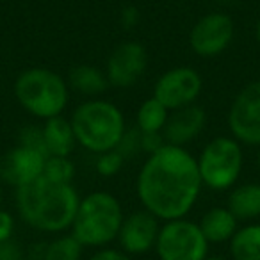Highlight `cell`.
<instances>
[{
	"label": "cell",
	"instance_id": "cell-1",
	"mask_svg": "<svg viewBox=\"0 0 260 260\" xmlns=\"http://www.w3.org/2000/svg\"><path fill=\"white\" fill-rule=\"evenodd\" d=\"M196 157L184 146L164 145L146 157L136 178V194L159 221L187 217L202 192Z\"/></svg>",
	"mask_w": 260,
	"mask_h": 260
},
{
	"label": "cell",
	"instance_id": "cell-2",
	"mask_svg": "<svg viewBox=\"0 0 260 260\" xmlns=\"http://www.w3.org/2000/svg\"><path fill=\"white\" fill-rule=\"evenodd\" d=\"M16 210L27 226L43 234H66L72 230L80 196L73 184H55L38 178L16 189Z\"/></svg>",
	"mask_w": 260,
	"mask_h": 260
},
{
	"label": "cell",
	"instance_id": "cell-3",
	"mask_svg": "<svg viewBox=\"0 0 260 260\" xmlns=\"http://www.w3.org/2000/svg\"><path fill=\"white\" fill-rule=\"evenodd\" d=\"M70 123L77 145L94 155L118 148L126 130L121 109L105 98H87L79 104Z\"/></svg>",
	"mask_w": 260,
	"mask_h": 260
},
{
	"label": "cell",
	"instance_id": "cell-4",
	"mask_svg": "<svg viewBox=\"0 0 260 260\" xmlns=\"http://www.w3.org/2000/svg\"><path fill=\"white\" fill-rule=\"evenodd\" d=\"M123 217V207L112 192L93 191L80 198L70 232L84 248H107L118 239Z\"/></svg>",
	"mask_w": 260,
	"mask_h": 260
},
{
	"label": "cell",
	"instance_id": "cell-5",
	"mask_svg": "<svg viewBox=\"0 0 260 260\" xmlns=\"http://www.w3.org/2000/svg\"><path fill=\"white\" fill-rule=\"evenodd\" d=\"M13 93L23 111L43 121L62 116L70 102L66 79L43 66L23 70L13 84Z\"/></svg>",
	"mask_w": 260,
	"mask_h": 260
},
{
	"label": "cell",
	"instance_id": "cell-6",
	"mask_svg": "<svg viewBox=\"0 0 260 260\" xmlns=\"http://www.w3.org/2000/svg\"><path fill=\"white\" fill-rule=\"evenodd\" d=\"M196 164L203 187L217 192L230 191L241 178L244 150L232 136H217L202 148L196 157Z\"/></svg>",
	"mask_w": 260,
	"mask_h": 260
},
{
	"label": "cell",
	"instance_id": "cell-7",
	"mask_svg": "<svg viewBox=\"0 0 260 260\" xmlns=\"http://www.w3.org/2000/svg\"><path fill=\"white\" fill-rule=\"evenodd\" d=\"M210 244L200 224L187 217L164 221L157 237L155 253L159 260H203Z\"/></svg>",
	"mask_w": 260,
	"mask_h": 260
},
{
	"label": "cell",
	"instance_id": "cell-8",
	"mask_svg": "<svg viewBox=\"0 0 260 260\" xmlns=\"http://www.w3.org/2000/svg\"><path fill=\"white\" fill-rule=\"evenodd\" d=\"M226 123L242 146H260V80L241 87L228 107Z\"/></svg>",
	"mask_w": 260,
	"mask_h": 260
},
{
	"label": "cell",
	"instance_id": "cell-9",
	"mask_svg": "<svg viewBox=\"0 0 260 260\" xmlns=\"http://www.w3.org/2000/svg\"><path fill=\"white\" fill-rule=\"evenodd\" d=\"M203 91L202 73L192 66H175L162 73L153 86L155 100L168 111H177L194 105Z\"/></svg>",
	"mask_w": 260,
	"mask_h": 260
},
{
	"label": "cell",
	"instance_id": "cell-10",
	"mask_svg": "<svg viewBox=\"0 0 260 260\" xmlns=\"http://www.w3.org/2000/svg\"><path fill=\"white\" fill-rule=\"evenodd\" d=\"M235 23L223 11H210L192 25L189 32V47L200 57H216L232 45Z\"/></svg>",
	"mask_w": 260,
	"mask_h": 260
},
{
	"label": "cell",
	"instance_id": "cell-11",
	"mask_svg": "<svg viewBox=\"0 0 260 260\" xmlns=\"http://www.w3.org/2000/svg\"><path fill=\"white\" fill-rule=\"evenodd\" d=\"M148 66V52L139 41L126 40L114 47L105 64L109 86L116 89H128L136 86Z\"/></svg>",
	"mask_w": 260,
	"mask_h": 260
},
{
	"label": "cell",
	"instance_id": "cell-12",
	"mask_svg": "<svg viewBox=\"0 0 260 260\" xmlns=\"http://www.w3.org/2000/svg\"><path fill=\"white\" fill-rule=\"evenodd\" d=\"M159 230L160 221L148 210L139 209L123 217L116 241L119 242V249L125 251L126 255H145L155 249Z\"/></svg>",
	"mask_w": 260,
	"mask_h": 260
},
{
	"label": "cell",
	"instance_id": "cell-13",
	"mask_svg": "<svg viewBox=\"0 0 260 260\" xmlns=\"http://www.w3.org/2000/svg\"><path fill=\"white\" fill-rule=\"evenodd\" d=\"M45 160H47L45 153L16 145L0 159V178L4 184L18 189L43 177Z\"/></svg>",
	"mask_w": 260,
	"mask_h": 260
},
{
	"label": "cell",
	"instance_id": "cell-14",
	"mask_svg": "<svg viewBox=\"0 0 260 260\" xmlns=\"http://www.w3.org/2000/svg\"><path fill=\"white\" fill-rule=\"evenodd\" d=\"M207 125V112L198 104L189 105L184 109H177V111L170 112L168 123L162 130L164 141L168 145L175 146H187L192 143Z\"/></svg>",
	"mask_w": 260,
	"mask_h": 260
},
{
	"label": "cell",
	"instance_id": "cell-15",
	"mask_svg": "<svg viewBox=\"0 0 260 260\" xmlns=\"http://www.w3.org/2000/svg\"><path fill=\"white\" fill-rule=\"evenodd\" d=\"M200 230L205 235L209 244H224L228 242L239 228V221L228 207H212L198 221Z\"/></svg>",
	"mask_w": 260,
	"mask_h": 260
},
{
	"label": "cell",
	"instance_id": "cell-16",
	"mask_svg": "<svg viewBox=\"0 0 260 260\" xmlns=\"http://www.w3.org/2000/svg\"><path fill=\"white\" fill-rule=\"evenodd\" d=\"M226 207L239 223H251L260 217V182L234 185L228 194Z\"/></svg>",
	"mask_w": 260,
	"mask_h": 260
},
{
	"label": "cell",
	"instance_id": "cell-17",
	"mask_svg": "<svg viewBox=\"0 0 260 260\" xmlns=\"http://www.w3.org/2000/svg\"><path fill=\"white\" fill-rule=\"evenodd\" d=\"M70 91L82 94L86 98H100L109 89V80L105 75V70L98 68L94 64H77L70 70L68 79Z\"/></svg>",
	"mask_w": 260,
	"mask_h": 260
},
{
	"label": "cell",
	"instance_id": "cell-18",
	"mask_svg": "<svg viewBox=\"0 0 260 260\" xmlns=\"http://www.w3.org/2000/svg\"><path fill=\"white\" fill-rule=\"evenodd\" d=\"M41 130H43L45 148H47L48 155H72L77 146V141L75 136H73L70 118H64V116L50 118L41 125Z\"/></svg>",
	"mask_w": 260,
	"mask_h": 260
},
{
	"label": "cell",
	"instance_id": "cell-19",
	"mask_svg": "<svg viewBox=\"0 0 260 260\" xmlns=\"http://www.w3.org/2000/svg\"><path fill=\"white\" fill-rule=\"evenodd\" d=\"M232 260H260V223L251 221L237 228L228 241Z\"/></svg>",
	"mask_w": 260,
	"mask_h": 260
},
{
	"label": "cell",
	"instance_id": "cell-20",
	"mask_svg": "<svg viewBox=\"0 0 260 260\" xmlns=\"http://www.w3.org/2000/svg\"><path fill=\"white\" fill-rule=\"evenodd\" d=\"M168 118H170V111L159 100L150 96L139 105L136 112V128L141 134H162Z\"/></svg>",
	"mask_w": 260,
	"mask_h": 260
},
{
	"label": "cell",
	"instance_id": "cell-21",
	"mask_svg": "<svg viewBox=\"0 0 260 260\" xmlns=\"http://www.w3.org/2000/svg\"><path fill=\"white\" fill-rule=\"evenodd\" d=\"M84 249L72 232L59 234L50 242L41 244V260H82Z\"/></svg>",
	"mask_w": 260,
	"mask_h": 260
},
{
	"label": "cell",
	"instance_id": "cell-22",
	"mask_svg": "<svg viewBox=\"0 0 260 260\" xmlns=\"http://www.w3.org/2000/svg\"><path fill=\"white\" fill-rule=\"evenodd\" d=\"M43 178L55 184H72L75 178V164L70 157L48 155L45 160Z\"/></svg>",
	"mask_w": 260,
	"mask_h": 260
},
{
	"label": "cell",
	"instance_id": "cell-23",
	"mask_svg": "<svg viewBox=\"0 0 260 260\" xmlns=\"http://www.w3.org/2000/svg\"><path fill=\"white\" fill-rule=\"evenodd\" d=\"M123 166H125V157L118 150H109V152L100 153L96 157V162H94L96 173L105 178H111L114 175H118Z\"/></svg>",
	"mask_w": 260,
	"mask_h": 260
},
{
	"label": "cell",
	"instance_id": "cell-24",
	"mask_svg": "<svg viewBox=\"0 0 260 260\" xmlns=\"http://www.w3.org/2000/svg\"><path fill=\"white\" fill-rule=\"evenodd\" d=\"M18 145L27 146V148H32V150H38V152L45 153V155L48 157L47 148H45L43 130H41V126H38V125H27L20 130Z\"/></svg>",
	"mask_w": 260,
	"mask_h": 260
},
{
	"label": "cell",
	"instance_id": "cell-25",
	"mask_svg": "<svg viewBox=\"0 0 260 260\" xmlns=\"http://www.w3.org/2000/svg\"><path fill=\"white\" fill-rule=\"evenodd\" d=\"M116 150H118V152L125 157V160L136 157L139 152H143V150H141V132H139L136 126H132V128H126Z\"/></svg>",
	"mask_w": 260,
	"mask_h": 260
},
{
	"label": "cell",
	"instance_id": "cell-26",
	"mask_svg": "<svg viewBox=\"0 0 260 260\" xmlns=\"http://www.w3.org/2000/svg\"><path fill=\"white\" fill-rule=\"evenodd\" d=\"M15 226H16L15 216L9 210L0 209V244L11 241L13 234H15Z\"/></svg>",
	"mask_w": 260,
	"mask_h": 260
},
{
	"label": "cell",
	"instance_id": "cell-27",
	"mask_svg": "<svg viewBox=\"0 0 260 260\" xmlns=\"http://www.w3.org/2000/svg\"><path fill=\"white\" fill-rule=\"evenodd\" d=\"M87 260H132V256L126 255V253L121 251V249H116V248L107 246V248L96 249Z\"/></svg>",
	"mask_w": 260,
	"mask_h": 260
},
{
	"label": "cell",
	"instance_id": "cell-28",
	"mask_svg": "<svg viewBox=\"0 0 260 260\" xmlns=\"http://www.w3.org/2000/svg\"><path fill=\"white\" fill-rule=\"evenodd\" d=\"M166 145L162 134H141V150L148 155L155 153L160 146Z\"/></svg>",
	"mask_w": 260,
	"mask_h": 260
},
{
	"label": "cell",
	"instance_id": "cell-29",
	"mask_svg": "<svg viewBox=\"0 0 260 260\" xmlns=\"http://www.w3.org/2000/svg\"><path fill=\"white\" fill-rule=\"evenodd\" d=\"M139 20H141V15L134 6H128L121 11V23L125 29H134L139 23Z\"/></svg>",
	"mask_w": 260,
	"mask_h": 260
},
{
	"label": "cell",
	"instance_id": "cell-30",
	"mask_svg": "<svg viewBox=\"0 0 260 260\" xmlns=\"http://www.w3.org/2000/svg\"><path fill=\"white\" fill-rule=\"evenodd\" d=\"M255 38H256V43H258V47H260V16H258V20H256V27H255Z\"/></svg>",
	"mask_w": 260,
	"mask_h": 260
},
{
	"label": "cell",
	"instance_id": "cell-31",
	"mask_svg": "<svg viewBox=\"0 0 260 260\" xmlns=\"http://www.w3.org/2000/svg\"><path fill=\"white\" fill-rule=\"evenodd\" d=\"M203 260H226L224 256H219V255H207Z\"/></svg>",
	"mask_w": 260,
	"mask_h": 260
},
{
	"label": "cell",
	"instance_id": "cell-32",
	"mask_svg": "<svg viewBox=\"0 0 260 260\" xmlns=\"http://www.w3.org/2000/svg\"><path fill=\"white\" fill-rule=\"evenodd\" d=\"M2 196H4V182L0 178V203H2Z\"/></svg>",
	"mask_w": 260,
	"mask_h": 260
},
{
	"label": "cell",
	"instance_id": "cell-33",
	"mask_svg": "<svg viewBox=\"0 0 260 260\" xmlns=\"http://www.w3.org/2000/svg\"><path fill=\"white\" fill-rule=\"evenodd\" d=\"M256 166H258V170H260V146H258V155H256Z\"/></svg>",
	"mask_w": 260,
	"mask_h": 260
},
{
	"label": "cell",
	"instance_id": "cell-34",
	"mask_svg": "<svg viewBox=\"0 0 260 260\" xmlns=\"http://www.w3.org/2000/svg\"><path fill=\"white\" fill-rule=\"evenodd\" d=\"M0 260H18V258H9V256H0Z\"/></svg>",
	"mask_w": 260,
	"mask_h": 260
},
{
	"label": "cell",
	"instance_id": "cell-35",
	"mask_svg": "<svg viewBox=\"0 0 260 260\" xmlns=\"http://www.w3.org/2000/svg\"><path fill=\"white\" fill-rule=\"evenodd\" d=\"M219 2H232V0H219Z\"/></svg>",
	"mask_w": 260,
	"mask_h": 260
}]
</instances>
